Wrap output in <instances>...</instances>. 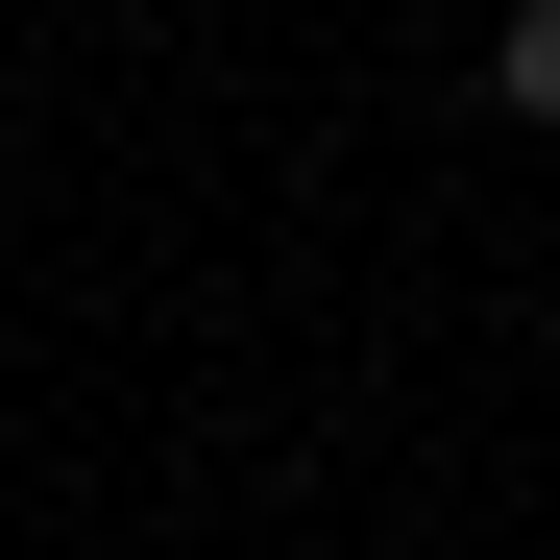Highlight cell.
<instances>
[{
  "label": "cell",
  "mask_w": 560,
  "mask_h": 560,
  "mask_svg": "<svg viewBox=\"0 0 560 560\" xmlns=\"http://www.w3.org/2000/svg\"><path fill=\"white\" fill-rule=\"evenodd\" d=\"M488 98H512V122L560 147V0H512V25H488Z\"/></svg>",
  "instance_id": "1"
}]
</instances>
